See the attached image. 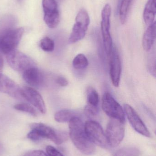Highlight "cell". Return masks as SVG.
Here are the masks:
<instances>
[{
    "mask_svg": "<svg viewBox=\"0 0 156 156\" xmlns=\"http://www.w3.org/2000/svg\"><path fill=\"white\" fill-rule=\"evenodd\" d=\"M69 136L74 145L82 154L91 155L95 152V146L86 134L84 123L78 116L70 121Z\"/></svg>",
    "mask_w": 156,
    "mask_h": 156,
    "instance_id": "obj_1",
    "label": "cell"
},
{
    "mask_svg": "<svg viewBox=\"0 0 156 156\" xmlns=\"http://www.w3.org/2000/svg\"><path fill=\"white\" fill-rule=\"evenodd\" d=\"M24 30L23 28H12L0 35V52L6 55L16 48L20 43Z\"/></svg>",
    "mask_w": 156,
    "mask_h": 156,
    "instance_id": "obj_2",
    "label": "cell"
},
{
    "mask_svg": "<svg viewBox=\"0 0 156 156\" xmlns=\"http://www.w3.org/2000/svg\"><path fill=\"white\" fill-rule=\"evenodd\" d=\"M90 23L89 16L84 9L79 11L75 18V23L69 38L70 44H74L83 39L86 35Z\"/></svg>",
    "mask_w": 156,
    "mask_h": 156,
    "instance_id": "obj_3",
    "label": "cell"
},
{
    "mask_svg": "<svg viewBox=\"0 0 156 156\" xmlns=\"http://www.w3.org/2000/svg\"><path fill=\"white\" fill-rule=\"evenodd\" d=\"M30 126L32 130L35 131L41 139L47 138L57 145L61 144L67 139L66 133L56 131L44 124L33 123Z\"/></svg>",
    "mask_w": 156,
    "mask_h": 156,
    "instance_id": "obj_4",
    "label": "cell"
},
{
    "mask_svg": "<svg viewBox=\"0 0 156 156\" xmlns=\"http://www.w3.org/2000/svg\"><path fill=\"white\" fill-rule=\"evenodd\" d=\"M111 6L109 4L105 5L101 12V30L103 46L107 55L109 56L113 49V42L110 32Z\"/></svg>",
    "mask_w": 156,
    "mask_h": 156,
    "instance_id": "obj_5",
    "label": "cell"
},
{
    "mask_svg": "<svg viewBox=\"0 0 156 156\" xmlns=\"http://www.w3.org/2000/svg\"><path fill=\"white\" fill-rule=\"evenodd\" d=\"M125 123L112 119L108 122L105 136L109 146L115 147L120 144L125 136Z\"/></svg>",
    "mask_w": 156,
    "mask_h": 156,
    "instance_id": "obj_6",
    "label": "cell"
},
{
    "mask_svg": "<svg viewBox=\"0 0 156 156\" xmlns=\"http://www.w3.org/2000/svg\"><path fill=\"white\" fill-rule=\"evenodd\" d=\"M102 109L110 118L125 122V114L122 107L109 93H105L103 96Z\"/></svg>",
    "mask_w": 156,
    "mask_h": 156,
    "instance_id": "obj_7",
    "label": "cell"
},
{
    "mask_svg": "<svg viewBox=\"0 0 156 156\" xmlns=\"http://www.w3.org/2000/svg\"><path fill=\"white\" fill-rule=\"evenodd\" d=\"M6 58L9 66L15 71L24 72L29 68L35 66L30 57L16 49L7 54Z\"/></svg>",
    "mask_w": 156,
    "mask_h": 156,
    "instance_id": "obj_8",
    "label": "cell"
},
{
    "mask_svg": "<svg viewBox=\"0 0 156 156\" xmlns=\"http://www.w3.org/2000/svg\"><path fill=\"white\" fill-rule=\"evenodd\" d=\"M84 127L86 134L93 144L103 148H106L109 146L105 133L98 122L87 121L84 124Z\"/></svg>",
    "mask_w": 156,
    "mask_h": 156,
    "instance_id": "obj_9",
    "label": "cell"
},
{
    "mask_svg": "<svg viewBox=\"0 0 156 156\" xmlns=\"http://www.w3.org/2000/svg\"><path fill=\"white\" fill-rule=\"evenodd\" d=\"M44 20L50 28H55L60 23V13L56 0H42Z\"/></svg>",
    "mask_w": 156,
    "mask_h": 156,
    "instance_id": "obj_10",
    "label": "cell"
},
{
    "mask_svg": "<svg viewBox=\"0 0 156 156\" xmlns=\"http://www.w3.org/2000/svg\"><path fill=\"white\" fill-rule=\"evenodd\" d=\"M124 109L125 114L133 129L144 136L151 137V135L149 130L135 110L127 104L124 105Z\"/></svg>",
    "mask_w": 156,
    "mask_h": 156,
    "instance_id": "obj_11",
    "label": "cell"
},
{
    "mask_svg": "<svg viewBox=\"0 0 156 156\" xmlns=\"http://www.w3.org/2000/svg\"><path fill=\"white\" fill-rule=\"evenodd\" d=\"M108 56L110 58V74L111 80L114 86L118 87L122 75V66L119 53L115 47H113L112 50Z\"/></svg>",
    "mask_w": 156,
    "mask_h": 156,
    "instance_id": "obj_12",
    "label": "cell"
},
{
    "mask_svg": "<svg viewBox=\"0 0 156 156\" xmlns=\"http://www.w3.org/2000/svg\"><path fill=\"white\" fill-rule=\"evenodd\" d=\"M21 94L23 99L29 102L40 112L45 113L46 108L45 102L41 94L36 90L32 87H24L22 88Z\"/></svg>",
    "mask_w": 156,
    "mask_h": 156,
    "instance_id": "obj_13",
    "label": "cell"
},
{
    "mask_svg": "<svg viewBox=\"0 0 156 156\" xmlns=\"http://www.w3.org/2000/svg\"><path fill=\"white\" fill-rule=\"evenodd\" d=\"M22 88L10 78L0 73V91L16 99H23Z\"/></svg>",
    "mask_w": 156,
    "mask_h": 156,
    "instance_id": "obj_14",
    "label": "cell"
},
{
    "mask_svg": "<svg viewBox=\"0 0 156 156\" xmlns=\"http://www.w3.org/2000/svg\"><path fill=\"white\" fill-rule=\"evenodd\" d=\"M23 78L27 84L35 87L40 86L44 80L42 73L35 66L29 68L24 71Z\"/></svg>",
    "mask_w": 156,
    "mask_h": 156,
    "instance_id": "obj_15",
    "label": "cell"
},
{
    "mask_svg": "<svg viewBox=\"0 0 156 156\" xmlns=\"http://www.w3.org/2000/svg\"><path fill=\"white\" fill-rule=\"evenodd\" d=\"M156 22L148 26L143 38V48L145 51H149L153 47L156 39Z\"/></svg>",
    "mask_w": 156,
    "mask_h": 156,
    "instance_id": "obj_16",
    "label": "cell"
},
{
    "mask_svg": "<svg viewBox=\"0 0 156 156\" xmlns=\"http://www.w3.org/2000/svg\"><path fill=\"white\" fill-rule=\"evenodd\" d=\"M156 0H148L143 14L144 21L147 26L155 22L156 12Z\"/></svg>",
    "mask_w": 156,
    "mask_h": 156,
    "instance_id": "obj_17",
    "label": "cell"
},
{
    "mask_svg": "<svg viewBox=\"0 0 156 156\" xmlns=\"http://www.w3.org/2000/svg\"><path fill=\"white\" fill-rule=\"evenodd\" d=\"M78 116L76 113L69 110H62L56 113L55 120L58 122H69L74 117Z\"/></svg>",
    "mask_w": 156,
    "mask_h": 156,
    "instance_id": "obj_18",
    "label": "cell"
},
{
    "mask_svg": "<svg viewBox=\"0 0 156 156\" xmlns=\"http://www.w3.org/2000/svg\"><path fill=\"white\" fill-rule=\"evenodd\" d=\"M133 0H122L119 10V17L121 23L124 24Z\"/></svg>",
    "mask_w": 156,
    "mask_h": 156,
    "instance_id": "obj_19",
    "label": "cell"
},
{
    "mask_svg": "<svg viewBox=\"0 0 156 156\" xmlns=\"http://www.w3.org/2000/svg\"><path fill=\"white\" fill-rule=\"evenodd\" d=\"M89 65V61L87 57L82 54L77 55L72 61V66L76 70L85 69Z\"/></svg>",
    "mask_w": 156,
    "mask_h": 156,
    "instance_id": "obj_20",
    "label": "cell"
},
{
    "mask_svg": "<svg viewBox=\"0 0 156 156\" xmlns=\"http://www.w3.org/2000/svg\"><path fill=\"white\" fill-rule=\"evenodd\" d=\"M87 95L88 104L94 107H98L100 99L97 91L93 87H89L87 89Z\"/></svg>",
    "mask_w": 156,
    "mask_h": 156,
    "instance_id": "obj_21",
    "label": "cell"
},
{
    "mask_svg": "<svg viewBox=\"0 0 156 156\" xmlns=\"http://www.w3.org/2000/svg\"><path fill=\"white\" fill-rule=\"evenodd\" d=\"M140 151L134 147H126L117 150L113 156H139Z\"/></svg>",
    "mask_w": 156,
    "mask_h": 156,
    "instance_id": "obj_22",
    "label": "cell"
},
{
    "mask_svg": "<svg viewBox=\"0 0 156 156\" xmlns=\"http://www.w3.org/2000/svg\"><path fill=\"white\" fill-rule=\"evenodd\" d=\"M14 108L17 111L24 112L31 115L33 116H37L38 112L36 110L30 105L25 103H20L16 105Z\"/></svg>",
    "mask_w": 156,
    "mask_h": 156,
    "instance_id": "obj_23",
    "label": "cell"
},
{
    "mask_svg": "<svg viewBox=\"0 0 156 156\" xmlns=\"http://www.w3.org/2000/svg\"><path fill=\"white\" fill-rule=\"evenodd\" d=\"M40 47L45 52H51L55 48V43L49 37H45L40 41Z\"/></svg>",
    "mask_w": 156,
    "mask_h": 156,
    "instance_id": "obj_24",
    "label": "cell"
},
{
    "mask_svg": "<svg viewBox=\"0 0 156 156\" xmlns=\"http://www.w3.org/2000/svg\"><path fill=\"white\" fill-rule=\"evenodd\" d=\"M46 150L48 156H64L57 149L51 146H48Z\"/></svg>",
    "mask_w": 156,
    "mask_h": 156,
    "instance_id": "obj_25",
    "label": "cell"
},
{
    "mask_svg": "<svg viewBox=\"0 0 156 156\" xmlns=\"http://www.w3.org/2000/svg\"><path fill=\"white\" fill-rule=\"evenodd\" d=\"M85 111L87 114L91 116H94L98 114L99 110L98 107H94L88 104L85 107Z\"/></svg>",
    "mask_w": 156,
    "mask_h": 156,
    "instance_id": "obj_26",
    "label": "cell"
},
{
    "mask_svg": "<svg viewBox=\"0 0 156 156\" xmlns=\"http://www.w3.org/2000/svg\"><path fill=\"white\" fill-rule=\"evenodd\" d=\"M25 156H48L42 150H36L30 151L26 154Z\"/></svg>",
    "mask_w": 156,
    "mask_h": 156,
    "instance_id": "obj_27",
    "label": "cell"
},
{
    "mask_svg": "<svg viewBox=\"0 0 156 156\" xmlns=\"http://www.w3.org/2000/svg\"><path fill=\"white\" fill-rule=\"evenodd\" d=\"M56 82L58 84L62 87H65L68 84V81L67 79L62 76H59L57 78L56 80Z\"/></svg>",
    "mask_w": 156,
    "mask_h": 156,
    "instance_id": "obj_28",
    "label": "cell"
},
{
    "mask_svg": "<svg viewBox=\"0 0 156 156\" xmlns=\"http://www.w3.org/2000/svg\"><path fill=\"white\" fill-rule=\"evenodd\" d=\"M3 59L2 56L0 55V73H2L3 68Z\"/></svg>",
    "mask_w": 156,
    "mask_h": 156,
    "instance_id": "obj_29",
    "label": "cell"
},
{
    "mask_svg": "<svg viewBox=\"0 0 156 156\" xmlns=\"http://www.w3.org/2000/svg\"><path fill=\"white\" fill-rule=\"evenodd\" d=\"M1 145H0V151H1Z\"/></svg>",
    "mask_w": 156,
    "mask_h": 156,
    "instance_id": "obj_30",
    "label": "cell"
}]
</instances>
